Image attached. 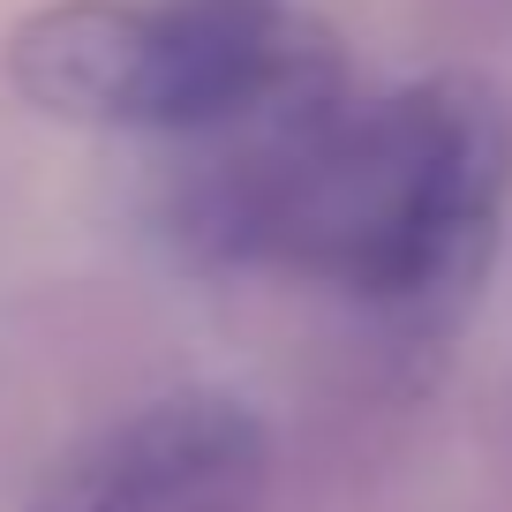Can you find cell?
I'll use <instances>...</instances> for the list:
<instances>
[{"instance_id":"6da1fadb","label":"cell","mask_w":512,"mask_h":512,"mask_svg":"<svg viewBox=\"0 0 512 512\" xmlns=\"http://www.w3.org/2000/svg\"><path fill=\"white\" fill-rule=\"evenodd\" d=\"M166 226L211 264H279L369 302H422L482 272L512 196V121L475 83L354 98L347 61L181 136Z\"/></svg>"},{"instance_id":"7a4b0ae2","label":"cell","mask_w":512,"mask_h":512,"mask_svg":"<svg viewBox=\"0 0 512 512\" xmlns=\"http://www.w3.org/2000/svg\"><path fill=\"white\" fill-rule=\"evenodd\" d=\"M324 61L339 46L287 0H61L8 38V83L38 113L174 144Z\"/></svg>"},{"instance_id":"3957f363","label":"cell","mask_w":512,"mask_h":512,"mask_svg":"<svg viewBox=\"0 0 512 512\" xmlns=\"http://www.w3.org/2000/svg\"><path fill=\"white\" fill-rule=\"evenodd\" d=\"M264 422L219 392H174L83 437L23 512H264Z\"/></svg>"}]
</instances>
